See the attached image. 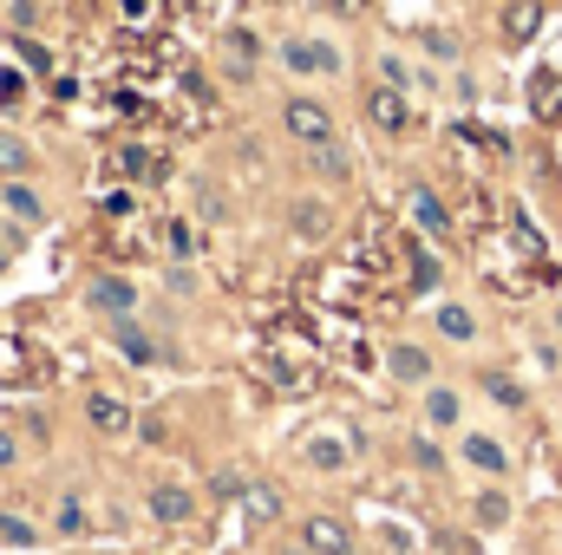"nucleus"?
Instances as JSON below:
<instances>
[{
    "instance_id": "38",
    "label": "nucleus",
    "mask_w": 562,
    "mask_h": 555,
    "mask_svg": "<svg viewBox=\"0 0 562 555\" xmlns=\"http://www.w3.org/2000/svg\"><path fill=\"white\" fill-rule=\"evenodd\" d=\"M7 464H20V438H13V431H0V471H7Z\"/></svg>"
},
{
    "instance_id": "12",
    "label": "nucleus",
    "mask_w": 562,
    "mask_h": 555,
    "mask_svg": "<svg viewBox=\"0 0 562 555\" xmlns=\"http://www.w3.org/2000/svg\"><path fill=\"white\" fill-rule=\"evenodd\" d=\"M347 464H353V438H334V431H307V471L334 477V471H347Z\"/></svg>"
},
{
    "instance_id": "7",
    "label": "nucleus",
    "mask_w": 562,
    "mask_h": 555,
    "mask_svg": "<svg viewBox=\"0 0 562 555\" xmlns=\"http://www.w3.org/2000/svg\"><path fill=\"white\" fill-rule=\"evenodd\" d=\"M419 424H425V431H451V438H458V431L471 424V418H464V386L431 380V386L419 393Z\"/></svg>"
},
{
    "instance_id": "35",
    "label": "nucleus",
    "mask_w": 562,
    "mask_h": 555,
    "mask_svg": "<svg viewBox=\"0 0 562 555\" xmlns=\"http://www.w3.org/2000/svg\"><path fill=\"white\" fill-rule=\"evenodd\" d=\"M20 59H26L33 72H46V66H53V53H46V46H33V39H20Z\"/></svg>"
},
{
    "instance_id": "2",
    "label": "nucleus",
    "mask_w": 562,
    "mask_h": 555,
    "mask_svg": "<svg viewBox=\"0 0 562 555\" xmlns=\"http://www.w3.org/2000/svg\"><path fill=\"white\" fill-rule=\"evenodd\" d=\"M281 132L301 144V150H314V144H334L340 132H334V112L321 105V99H307V92H294L288 105H281Z\"/></svg>"
},
{
    "instance_id": "11",
    "label": "nucleus",
    "mask_w": 562,
    "mask_h": 555,
    "mask_svg": "<svg viewBox=\"0 0 562 555\" xmlns=\"http://www.w3.org/2000/svg\"><path fill=\"white\" fill-rule=\"evenodd\" d=\"M477 393H484L497 412H510V418L530 412V386H524L517 373H504V366H484V373H477Z\"/></svg>"
},
{
    "instance_id": "4",
    "label": "nucleus",
    "mask_w": 562,
    "mask_h": 555,
    "mask_svg": "<svg viewBox=\"0 0 562 555\" xmlns=\"http://www.w3.org/2000/svg\"><path fill=\"white\" fill-rule=\"evenodd\" d=\"M281 66H288L294 79H334L347 59H340L334 39H307V33H294V39H281Z\"/></svg>"
},
{
    "instance_id": "37",
    "label": "nucleus",
    "mask_w": 562,
    "mask_h": 555,
    "mask_svg": "<svg viewBox=\"0 0 562 555\" xmlns=\"http://www.w3.org/2000/svg\"><path fill=\"white\" fill-rule=\"evenodd\" d=\"M243 490H249V484H243L236 471H223V477H216V497H243Z\"/></svg>"
},
{
    "instance_id": "29",
    "label": "nucleus",
    "mask_w": 562,
    "mask_h": 555,
    "mask_svg": "<svg viewBox=\"0 0 562 555\" xmlns=\"http://www.w3.org/2000/svg\"><path fill=\"white\" fill-rule=\"evenodd\" d=\"M537 366L550 380H562V333H537Z\"/></svg>"
},
{
    "instance_id": "24",
    "label": "nucleus",
    "mask_w": 562,
    "mask_h": 555,
    "mask_svg": "<svg viewBox=\"0 0 562 555\" xmlns=\"http://www.w3.org/2000/svg\"><path fill=\"white\" fill-rule=\"evenodd\" d=\"M33 543H40V523H26V517L0 510V550H33Z\"/></svg>"
},
{
    "instance_id": "21",
    "label": "nucleus",
    "mask_w": 562,
    "mask_h": 555,
    "mask_svg": "<svg viewBox=\"0 0 562 555\" xmlns=\"http://www.w3.org/2000/svg\"><path fill=\"white\" fill-rule=\"evenodd\" d=\"M33 163H40L33 144L13 138V132H0V183H7V177H33Z\"/></svg>"
},
{
    "instance_id": "33",
    "label": "nucleus",
    "mask_w": 562,
    "mask_h": 555,
    "mask_svg": "<svg viewBox=\"0 0 562 555\" xmlns=\"http://www.w3.org/2000/svg\"><path fill=\"white\" fill-rule=\"evenodd\" d=\"M438 281H445V269H438L425 249H413V287H438Z\"/></svg>"
},
{
    "instance_id": "3",
    "label": "nucleus",
    "mask_w": 562,
    "mask_h": 555,
    "mask_svg": "<svg viewBox=\"0 0 562 555\" xmlns=\"http://www.w3.org/2000/svg\"><path fill=\"white\" fill-rule=\"evenodd\" d=\"M380 366H386V380L406 386V393H425V386L438 380V360H431V347H419V340H386Z\"/></svg>"
},
{
    "instance_id": "13",
    "label": "nucleus",
    "mask_w": 562,
    "mask_h": 555,
    "mask_svg": "<svg viewBox=\"0 0 562 555\" xmlns=\"http://www.w3.org/2000/svg\"><path fill=\"white\" fill-rule=\"evenodd\" d=\"M144 503H150L157 523H190V517H196V490H190V484H150Z\"/></svg>"
},
{
    "instance_id": "27",
    "label": "nucleus",
    "mask_w": 562,
    "mask_h": 555,
    "mask_svg": "<svg viewBox=\"0 0 562 555\" xmlns=\"http://www.w3.org/2000/svg\"><path fill=\"white\" fill-rule=\"evenodd\" d=\"M380 86H400V92H413V86H419V72H413L400 53H380Z\"/></svg>"
},
{
    "instance_id": "6",
    "label": "nucleus",
    "mask_w": 562,
    "mask_h": 555,
    "mask_svg": "<svg viewBox=\"0 0 562 555\" xmlns=\"http://www.w3.org/2000/svg\"><path fill=\"white\" fill-rule=\"evenodd\" d=\"M406 223H413L419 242H451V229H458V223H451V203H445L431 183H413V190H406Z\"/></svg>"
},
{
    "instance_id": "26",
    "label": "nucleus",
    "mask_w": 562,
    "mask_h": 555,
    "mask_svg": "<svg viewBox=\"0 0 562 555\" xmlns=\"http://www.w3.org/2000/svg\"><path fill=\"white\" fill-rule=\"evenodd\" d=\"M419 46L431 53V59H445V66H458V59H464V46H458V39H451L445 26H425V33H419Z\"/></svg>"
},
{
    "instance_id": "16",
    "label": "nucleus",
    "mask_w": 562,
    "mask_h": 555,
    "mask_svg": "<svg viewBox=\"0 0 562 555\" xmlns=\"http://www.w3.org/2000/svg\"><path fill=\"white\" fill-rule=\"evenodd\" d=\"M471 523H477V530H504V523H510V490H504V484H477Z\"/></svg>"
},
{
    "instance_id": "23",
    "label": "nucleus",
    "mask_w": 562,
    "mask_h": 555,
    "mask_svg": "<svg viewBox=\"0 0 562 555\" xmlns=\"http://www.w3.org/2000/svg\"><path fill=\"white\" fill-rule=\"evenodd\" d=\"M406 451H413V464H419L425 477H438V471L451 464V457H445V444H438V431H413V438H406Z\"/></svg>"
},
{
    "instance_id": "1",
    "label": "nucleus",
    "mask_w": 562,
    "mask_h": 555,
    "mask_svg": "<svg viewBox=\"0 0 562 555\" xmlns=\"http://www.w3.org/2000/svg\"><path fill=\"white\" fill-rule=\"evenodd\" d=\"M451 444H458V464H464L471 477H484V484H510V477H517V451H510V438H504V431L464 424Z\"/></svg>"
},
{
    "instance_id": "20",
    "label": "nucleus",
    "mask_w": 562,
    "mask_h": 555,
    "mask_svg": "<svg viewBox=\"0 0 562 555\" xmlns=\"http://www.w3.org/2000/svg\"><path fill=\"white\" fill-rule=\"evenodd\" d=\"M307 170H314V177H327V183H347V177H353V157H347V144H340V138L314 144V150H307Z\"/></svg>"
},
{
    "instance_id": "36",
    "label": "nucleus",
    "mask_w": 562,
    "mask_h": 555,
    "mask_svg": "<svg viewBox=\"0 0 562 555\" xmlns=\"http://www.w3.org/2000/svg\"><path fill=\"white\" fill-rule=\"evenodd\" d=\"M380 543H386V550H393V555H406V550H413V536H406V530H393V523L380 530Z\"/></svg>"
},
{
    "instance_id": "14",
    "label": "nucleus",
    "mask_w": 562,
    "mask_h": 555,
    "mask_svg": "<svg viewBox=\"0 0 562 555\" xmlns=\"http://www.w3.org/2000/svg\"><path fill=\"white\" fill-rule=\"evenodd\" d=\"M86 424H92L99 438H125V431H132V406H125L119 393H92V399H86Z\"/></svg>"
},
{
    "instance_id": "22",
    "label": "nucleus",
    "mask_w": 562,
    "mask_h": 555,
    "mask_svg": "<svg viewBox=\"0 0 562 555\" xmlns=\"http://www.w3.org/2000/svg\"><path fill=\"white\" fill-rule=\"evenodd\" d=\"M288 223H294V236H301V242H321V236L334 229L327 203H294V209H288Z\"/></svg>"
},
{
    "instance_id": "8",
    "label": "nucleus",
    "mask_w": 562,
    "mask_h": 555,
    "mask_svg": "<svg viewBox=\"0 0 562 555\" xmlns=\"http://www.w3.org/2000/svg\"><path fill=\"white\" fill-rule=\"evenodd\" d=\"M543 20H550V0H504L497 7V39L517 53V46H530L543 33Z\"/></svg>"
},
{
    "instance_id": "19",
    "label": "nucleus",
    "mask_w": 562,
    "mask_h": 555,
    "mask_svg": "<svg viewBox=\"0 0 562 555\" xmlns=\"http://www.w3.org/2000/svg\"><path fill=\"white\" fill-rule=\"evenodd\" d=\"M112 347H119V353H125L132 366H150V360H157V340L144 333L132 314H125V320H112Z\"/></svg>"
},
{
    "instance_id": "32",
    "label": "nucleus",
    "mask_w": 562,
    "mask_h": 555,
    "mask_svg": "<svg viewBox=\"0 0 562 555\" xmlns=\"http://www.w3.org/2000/svg\"><path fill=\"white\" fill-rule=\"evenodd\" d=\"M59 536H86V510H79V497H66L59 503V523H53Z\"/></svg>"
},
{
    "instance_id": "10",
    "label": "nucleus",
    "mask_w": 562,
    "mask_h": 555,
    "mask_svg": "<svg viewBox=\"0 0 562 555\" xmlns=\"http://www.w3.org/2000/svg\"><path fill=\"white\" fill-rule=\"evenodd\" d=\"M431 327H438L445 347H477V340H484V320H477L471 301H438V307H431Z\"/></svg>"
},
{
    "instance_id": "18",
    "label": "nucleus",
    "mask_w": 562,
    "mask_h": 555,
    "mask_svg": "<svg viewBox=\"0 0 562 555\" xmlns=\"http://www.w3.org/2000/svg\"><path fill=\"white\" fill-rule=\"evenodd\" d=\"M0 203H7L26 229H33V223H46V203H40V190H33L26 177H7V183H0Z\"/></svg>"
},
{
    "instance_id": "39",
    "label": "nucleus",
    "mask_w": 562,
    "mask_h": 555,
    "mask_svg": "<svg viewBox=\"0 0 562 555\" xmlns=\"http://www.w3.org/2000/svg\"><path fill=\"white\" fill-rule=\"evenodd\" d=\"M7 262H13V242H0V269H7Z\"/></svg>"
},
{
    "instance_id": "25",
    "label": "nucleus",
    "mask_w": 562,
    "mask_h": 555,
    "mask_svg": "<svg viewBox=\"0 0 562 555\" xmlns=\"http://www.w3.org/2000/svg\"><path fill=\"white\" fill-rule=\"evenodd\" d=\"M243 510H249V523H276L281 517V490H269V484L243 490Z\"/></svg>"
},
{
    "instance_id": "15",
    "label": "nucleus",
    "mask_w": 562,
    "mask_h": 555,
    "mask_svg": "<svg viewBox=\"0 0 562 555\" xmlns=\"http://www.w3.org/2000/svg\"><path fill=\"white\" fill-rule=\"evenodd\" d=\"M92 307H99V314H112V320H125V314L138 307V281L99 275V281H92Z\"/></svg>"
},
{
    "instance_id": "5",
    "label": "nucleus",
    "mask_w": 562,
    "mask_h": 555,
    "mask_svg": "<svg viewBox=\"0 0 562 555\" xmlns=\"http://www.w3.org/2000/svg\"><path fill=\"white\" fill-rule=\"evenodd\" d=\"M360 112H367V125L380 138H406L413 132V92H400V86H367Z\"/></svg>"
},
{
    "instance_id": "31",
    "label": "nucleus",
    "mask_w": 562,
    "mask_h": 555,
    "mask_svg": "<svg viewBox=\"0 0 562 555\" xmlns=\"http://www.w3.org/2000/svg\"><path fill=\"white\" fill-rule=\"evenodd\" d=\"M164 249H170V256H196V229H190V223H170V229H164Z\"/></svg>"
},
{
    "instance_id": "30",
    "label": "nucleus",
    "mask_w": 562,
    "mask_h": 555,
    "mask_svg": "<svg viewBox=\"0 0 562 555\" xmlns=\"http://www.w3.org/2000/svg\"><path fill=\"white\" fill-rule=\"evenodd\" d=\"M119 170H125V177H157V157L132 144V150H119Z\"/></svg>"
},
{
    "instance_id": "40",
    "label": "nucleus",
    "mask_w": 562,
    "mask_h": 555,
    "mask_svg": "<svg viewBox=\"0 0 562 555\" xmlns=\"http://www.w3.org/2000/svg\"><path fill=\"white\" fill-rule=\"evenodd\" d=\"M557 333H562V307H557Z\"/></svg>"
},
{
    "instance_id": "28",
    "label": "nucleus",
    "mask_w": 562,
    "mask_h": 555,
    "mask_svg": "<svg viewBox=\"0 0 562 555\" xmlns=\"http://www.w3.org/2000/svg\"><path fill=\"white\" fill-rule=\"evenodd\" d=\"M557 99H562V79L557 72H537V79H530V105H537V112H557Z\"/></svg>"
},
{
    "instance_id": "9",
    "label": "nucleus",
    "mask_w": 562,
    "mask_h": 555,
    "mask_svg": "<svg viewBox=\"0 0 562 555\" xmlns=\"http://www.w3.org/2000/svg\"><path fill=\"white\" fill-rule=\"evenodd\" d=\"M301 550L307 555H360V536H353L340 517L314 510V517H301Z\"/></svg>"
},
{
    "instance_id": "17",
    "label": "nucleus",
    "mask_w": 562,
    "mask_h": 555,
    "mask_svg": "<svg viewBox=\"0 0 562 555\" xmlns=\"http://www.w3.org/2000/svg\"><path fill=\"white\" fill-rule=\"evenodd\" d=\"M223 53H229V72H236V79H249V72L262 66V39H256L249 26H229V33H223Z\"/></svg>"
},
{
    "instance_id": "34",
    "label": "nucleus",
    "mask_w": 562,
    "mask_h": 555,
    "mask_svg": "<svg viewBox=\"0 0 562 555\" xmlns=\"http://www.w3.org/2000/svg\"><path fill=\"white\" fill-rule=\"evenodd\" d=\"M20 99H26V79L13 66H0V105H20Z\"/></svg>"
}]
</instances>
